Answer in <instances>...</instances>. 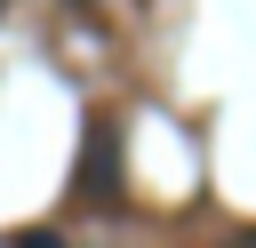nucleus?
Wrapping results in <instances>:
<instances>
[{"instance_id":"nucleus-1","label":"nucleus","mask_w":256,"mask_h":248,"mask_svg":"<svg viewBox=\"0 0 256 248\" xmlns=\"http://www.w3.org/2000/svg\"><path fill=\"white\" fill-rule=\"evenodd\" d=\"M88 200H120V144H112V128H96V144H88Z\"/></svg>"},{"instance_id":"nucleus-2","label":"nucleus","mask_w":256,"mask_h":248,"mask_svg":"<svg viewBox=\"0 0 256 248\" xmlns=\"http://www.w3.org/2000/svg\"><path fill=\"white\" fill-rule=\"evenodd\" d=\"M8 248H64V240H56V232H16Z\"/></svg>"}]
</instances>
